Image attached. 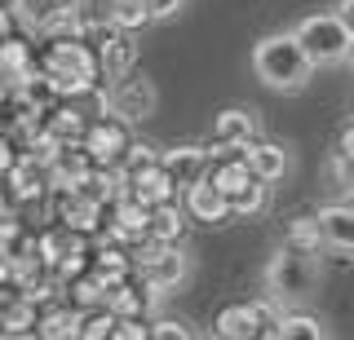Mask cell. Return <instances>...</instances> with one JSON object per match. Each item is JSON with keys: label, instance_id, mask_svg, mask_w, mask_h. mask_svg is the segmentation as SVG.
<instances>
[{"label": "cell", "instance_id": "1", "mask_svg": "<svg viewBox=\"0 0 354 340\" xmlns=\"http://www.w3.org/2000/svg\"><path fill=\"white\" fill-rule=\"evenodd\" d=\"M40 71L49 75L58 97H84L102 84V62L97 49L84 45V36H58L40 58Z\"/></svg>", "mask_w": 354, "mask_h": 340}, {"label": "cell", "instance_id": "2", "mask_svg": "<svg viewBox=\"0 0 354 340\" xmlns=\"http://www.w3.org/2000/svg\"><path fill=\"white\" fill-rule=\"evenodd\" d=\"M252 71L266 89L274 93H301L315 75V62L301 49V40L292 31H274V36H261L257 49H252Z\"/></svg>", "mask_w": 354, "mask_h": 340}, {"label": "cell", "instance_id": "3", "mask_svg": "<svg viewBox=\"0 0 354 340\" xmlns=\"http://www.w3.org/2000/svg\"><path fill=\"white\" fill-rule=\"evenodd\" d=\"M292 36L301 40V49L310 53L315 67H337V62L354 58V31L341 14H310L297 23Z\"/></svg>", "mask_w": 354, "mask_h": 340}, {"label": "cell", "instance_id": "4", "mask_svg": "<svg viewBox=\"0 0 354 340\" xmlns=\"http://www.w3.org/2000/svg\"><path fill=\"white\" fill-rule=\"evenodd\" d=\"M315 283H319L315 252H301V248H292V243H283L270 257V266H266V288H270V296H274V301H283V305L306 301V296L315 292Z\"/></svg>", "mask_w": 354, "mask_h": 340}, {"label": "cell", "instance_id": "5", "mask_svg": "<svg viewBox=\"0 0 354 340\" xmlns=\"http://www.w3.org/2000/svg\"><path fill=\"white\" fill-rule=\"evenodd\" d=\"M133 270H138V279L147 283V288L155 292H173L177 283L191 274V257H186L177 243H151L147 239V248H142V257H133Z\"/></svg>", "mask_w": 354, "mask_h": 340}, {"label": "cell", "instance_id": "6", "mask_svg": "<svg viewBox=\"0 0 354 340\" xmlns=\"http://www.w3.org/2000/svg\"><path fill=\"white\" fill-rule=\"evenodd\" d=\"M80 146L88 150V159H93V163H124L129 146H133L129 119H120V115H97V119H88Z\"/></svg>", "mask_w": 354, "mask_h": 340}, {"label": "cell", "instance_id": "7", "mask_svg": "<svg viewBox=\"0 0 354 340\" xmlns=\"http://www.w3.org/2000/svg\"><path fill=\"white\" fill-rule=\"evenodd\" d=\"M14 18L27 23L31 31H49V36H80L75 23V0H14Z\"/></svg>", "mask_w": 354, "mask_h": 340}, {"label": "cell", "instance_id": "8", "mask_svg": "<svg viewBox=\"0 0 354 340\" xmlns=\"http://www.w3.org/2000/svg\"><path fill=\"white\" fill-rule=\"evenodd\" d=\"M155 102H160V93H155V84L147 80V75H124L120 84H111V115L129 119V124H138V119L155 115Z\"/></svg>", "mask_w": 354, "mask_h": 340}, {"label": "cell", "instance_id": "9", "mask_svg": "<svg viewBox=\"0 0 354 340\" xmlns=\"http://www.w3.org/2000/svg\"><path fill=\"white\" fill-rule=\"evenodd\" d=\"M97 62H102V80L106 84H120L124 75H133V67H138L133 31H120V27L102 31V36H97Z\"/></svg>", "mask_w": 354, "mask_h": 340}, {"label": "cell", "instance_id": "10", "mask_svg": "<svg viewBox=\"0 0 354 340\" xmlns=\"http://www.w3.org/2000/svg\"><path fill=\"white\" fill-rule=\"evenodd\" d=\"M182 208L191 212V221H199V226H226V221H235V208H230L226 190L213 186V177H204L199 186H191V190L182 194Z\"/></svg>", "mask_w": 354, "mask_h": 340}, {"label": "cell", "instance_id": "11", "mask_svg": "<svg viewBox=\"0 0 354 340\" xmlns=\"http://www.w3.org/2000/svg\"><path fill=\"white\" fill-rule=\"evenodd\" d=\"M213 141L221 150H243L257 141V111L248 106H226L217 119H213Z\"/></svg>", "mask_w": 354, "mask_h": 340}, {"label": "cell", "instance_id": "12", "mask_svg": "<svg viewBox=\"0 0 354 340\" xmlns=\"http://www.w3.org/2000/svg\"><path fill=\"white\" fill-rule=\"evenodd\" d=\"M106 226H111V234H115L120 243H147V230H151V208H147V203H138L133 194H124V199H115V203H111Z\"/></svg>", "mask_w": 354, "mask_h": 340}, {"label": "cell", "instance_id": "13", "mask_svg": "<svg viewBox=\"0 0 354 340\" xmlns=\"http://www.w3.org/2000/svg\"><path fill=\"white\" fill-rule=\"evenodd\" d=\"M164 168H169V177L177 181V190H191V186H199L208 177V168H213V159H208V150L204 146H173V150H164Z\"/></svg>", "mask_w": 354, "mask_h": 340}, {"label": "cell", "instance_id": "14", "mask_svg": "<svg viewBox=\"0 0 354 340\" xmlns=\"http://www.w3.org/2000/svg\"><path fill=\"white\" fill-rule=\"evenodd\" d=\"M155 288H147V283L133 274V279H124V283H115V288L106 292V305L115 310L120 318H147L151 314V305H155Z\"/></svg>", "mask_w": 354, "mask_h": 340}, {"label": "cell", "instance_id": "15", "mask_svg": "<svg viewBox=\"0 0 354 340\" xmlns=\"http://www.w3.org/2000/svg\"><path fill=\"white\" fill-rule=\"evenodd\" d=\"M93 168H97V163L88 159V150H84V146H80V150L62 146L58 155H53V163H49V181L58 186V190H80Z\"/></svg>", "mask_w": 354, "mask_h": 340}, {"label": "cell", "instance_id": "16", "mask_svg": "<svg viewBox=\"0 0 354 340\" xmlns=\"http://www.w3.org/2000/svg\"><path fill=\"white\" fill-rule=\"evenodd\" d=\"M129 194L138 203H147V208H160V203H177V181L169 177V168H164V163H155V168H147L142 172V177H133L129 181Z\"/></svg>", "mask_w": 354, "mask_h": 340}, {"label": "cell", "instance_id": "17", "mask_svg": "<svg viewBox=\"0 0 354 340\" xmlns=\"http://www.w3.org/2000/svg\"><path fill=\"white\" fill-rule=\"evenodd\" d=\"M319 230L332 252H354V203H328L319 208Z\"/></svg>", "mask_w": 354, "mask_h": 340}, {"label": "cell", "instance_id": "18", "mask_svg": "<svg viewBox=\"0 0 354 340\" xmlns=\"http://www.w3.org/2000/svg\"><path fill=\"white\" fill-rule=\"evenodd\" d=\"M186 226H191V212H186V208L160 203V208H151V230H147V239H151V243H182Z\"/></svg>", "mask_w": 354, "mask_h": 340}, {"label": "cell", "instance_id": "19", "mask_svg": "<svg viewBox=\"0 0 354 340\" xmlns=\"http://www.w3.org/2000/svg\"><path fill=\"white\" fill-rule=\"evenodd\" d=\"M80 314L75 305H49L40 314V327H36V340H80Z\"/></svg>", "mask_w": 354, "mask_h": 340}, {"label": "cell", "instance_id": "20", "mask_svg": "<svg viewBox=\"0 0 354 340\" xmlns=\"http://www.w3.org/2000/svg\"><path fill=\"white\" fill-rule=\"evenodd\" d=\"M243 155H248V168L257 172L261 181H279L288 172V150L279 146V141H252V146H243Z\"/></svg>", "mask_w": 354, "mask_h": 340}, {"label": "cell", "instance_id": "21", "mask_svg": "<svg viewBox=\"0 0 354 340\" xmlns=\"http://www.w3.org/2000/svg\"><path fill=\"white\" fill-rule=\"evenodd\" d=\"M31 49L22 40H0V80H14L18 89L31 80Z\"/></svg>", "mask_w": 354, "mask_h": 340}, {"label": "cell", "instance_id": "22", "mask_svg": "<svg viewBox=\"0 0 354 340\" xmlns=\"http://www.w3.org/2000/svg\"><path fill=\"white\" fill-rule=\"evenodd\" d=\"M93 274L106 283V288H115V283H124V279H133V257L129 252H120V248H97L93 252Z\"/></svg>", "mask_w": 354, "mask_h": 340}, {"label": "cell", "instance_id": "23", "mask_svg": "<svg viewBox=\"0 0 354 340\" xmlns=\"http://www.w3.org/2000/svg\"><path fill=\"white\" fill-rule=\"evenodd\" d=\"M40 124H44V133L58 137L62 146H71V141H75V137H84V128H88V124H84V115L75 111V106H58V111H49V115L40 119Z\"/></svg>", "mask_w": 354, "mask_h": 340}, {"label": "cell", "instance_id": "24", "mask_svg": "<svg viewBox=\"0 0 354 340\" xmlns=\"http://www.w3.org/2000/svg\"><path fill=\"white\" fill-rule=\"evenodd\" d=\"M111 5L115 0H75V23H80V36H102L111 31Z\"/></svg>", "mask_w": 354, "mask_h": 340}, {"label": "cell", "instance_id": "25", "mask_svg": "<svg viewBox=\"0 0 354 340\" xmlns=\"http://www.w3.org/2000/svg\"><path fill=\"white\" fill-rule=\"evenodd\" d=\"M66 292H71V305H75V310H97V305H106V292L111 288L97 279L93 270H88V274H80V279H71V288H66Z\"/></svg>", "mask_w": 354, "mask_h": 340}, {"label": "cell", "instance_id": "26", "mask_svg": "<svg viewBox=\"0 0 354 340\" xmlns=\"http://www.w3.org/2000/svg\"><path fill=\"white\" fill-rule=\"evenodd\" d=\"M115 327H120V314L111 305H97V310L80 314V340H111Z\"/></svg>", "mask_w": 354, "mask_h": 340}, {"label": "cell", "instance_id": "27", "mask_svg": "<svg viewBox=\"0 0 354 340\" xmlns=\"http://www.w3.org/2000/svg\"><path fill=\"white\" fill-rule=\"evenodd\" d=\"M274 340H328L324 336V323L310 314H283L279 327H274Z\"/></svg>", "mask_w": 354, "mask_h": 340}, {"label": "cell", "instance_id": "28", "mask_svg": "<svg viewBox=\"0 0 354 340\" xmlns=\"http://www.w3.org/2000/svg\"><path fill=\"white\" fill-rule=\"evenodd\" d=\"M111 23H115L120 31H138V27L155 23L151 0H115V5H111Z\"/></svg>", "mask_w": 354, "mask_h": 340}, {"label": "cell", "instance_id": "29", "mask_svg": "<svg viewBox=\"0 0 354 340\" xmlns=\"http://www.w3.org/2000/svg\"><path fill=\"white\" fill-rule=\"evenodd\" d=\"M288 243L319 257V248H328V243H324V230H319V212H315V217H297V221L288 226Z\"/></svg>", "mask_w": 354, "mask_h": 340}, {"label": "cell", "instance_id": "30", "mask_svg": "<svg viewBox=\"0 0 354 340\" xmlns=\"http://www.w3.org/2000/svg\"><path fill=\"white\" fill-rule=\"evenodd\" d=\"M266 186L270 181H261V177H252L243 190L230 199V208H235V217H257V212H266Z\"/></svg>", "mask_w": 354, "mask_h": 340}, {"label": "cell", "instance_id": "31", "mask_svg": "<svg viewBox=\"0 0 354 340\" xmlns=\"http://www.w3.org/2000/svg\"><path fill=\"white\" fill-rule=\"evenodd\" d=\"M164 159V150H155V146H147V141H133L129 146V155H124V163H120V168L129 172V181L133 177H142V172L147 168H155V163Z\"/></svg>", "mask_w": 354, "mask_h": 340}, {"label": "cell", "instance_id": "32", "mask_svg": "<svg viewBox=\"0 0 354 340\" xmlns=\"http://www.w3.org/2000/svg\"><path fill=\"white\" fill-rule=\"evenodd\" d=\"M151 340H195V332L182 318H155L151 323Z\"/></svg>", "mask_w": 354, "mask_h": 340}, {"label": "cell", "instance_id": "33", "mask_svg": "<svg viewBox=\"0 0 354 340\" xmlns=\"http://www.w3.org/2000/svg\"><path fill=\"white\" fill-rule=\"evenodd\" d=\"M111 340H151V323L147 318H120V327H115Z\"/></svg>", "mask_w": 354, "mask_h": 340}, {"label": "cell", "instance_id": "34", "mask_svg": "<svg viewBox=\"0 0 354 340\" xmlns=\"http://www.w3.org/2000/svg\"><path fill=\"white\" fill-rule=\"evenodd\" d=\"M337 159H346L350 168H354V124H350V128H341V141H337Z\"/></svg>", "mask_w": 354, "mask_h": 340}, {"label": "cell", "instance_id": "35", "mask_svg": "<svg viewBox=\"0 0 354 340\" xmlns=\"http://www.w3.org/2000/svg\"><path fill=\"white\" fill-rule=\"evenodd\" d=\"M18 168V155H14V141L0 137V172H14Z\"/></svg>", "mask_w": 354, "mask_h": 340}, {"label": "cell", "instance_id": "36", "mask_svg": "<svg viewBox=\"0 0 354 340\" xmlns=\"http://www.w3.org/2000/svg\"><path fill=\"white\" fill-rule=\"evenodd\" d=\"M177 9H182V0H151V14H155V23H160V18H173Z\"/></svg>", "mask_w": 354, "mask_h": 340}, {"label": "cell", "instance_id": "37", "mask_svg": "<svg viewBox=\"0 0 354 340\" xmlns=\"http://www.w3.org/2000/svg\"><path fill=\"white\" fill-rule=\"evenodd\" d=\"M341 18H346L350 31H354V0H346V5H341Z\"/></svg>", "mask_w": 354, "mask_h": 340}, {"label": "cell", "instance_id": "38", "mask_svg": "<svg viewBox=\"0 0 354 340\" xmlns=\"http://www.w3.org/2000/svg\"><path fill=\"white\" fill-rule=\"evenodd\" d=\"M0 40H9V14L0 9Z\"/></svg>", "mask_w": 354, "mask_h": 340}]
</instances>
